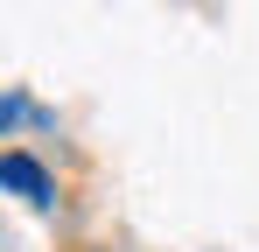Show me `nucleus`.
I'll use <instances>...</instances> for the list:
<instances>
[{
	"mask_svg": "<svg viewBox=\"0 0 259 252\" xmlns=\"http://www.w3.org/2000/svg\"><path fill=\"white\" fill-rule=\"evenodd\" d=\"M0 182H7L21 203H35V210H49V203H56V175H49V168L35 161L28 147H7V154H0Z\"/></svg>",
	"mask_w": 259,
	"mask_h": 252,
	"instance_id": "1",
	"label": "nucleus"
}]
</instances>
